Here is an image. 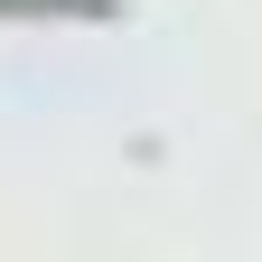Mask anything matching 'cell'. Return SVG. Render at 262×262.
I'll return each mask as SVG.
<instances>
[{
  "label": "cell",
  "instance_id": "6da1fadb",
  "mask_svg": "<svg viewBox=\"0 0 262 262\" xmlns=\"http://www.w3.org/2000/svg\"><path fill=\"white\" fill-rule=\"evenodd\" d=\"M0 19H84V28H103V19H122V0H0Z\"/></svg>",
  "mask_w": 262,
  "mask_h": 262
}]
</instances>
